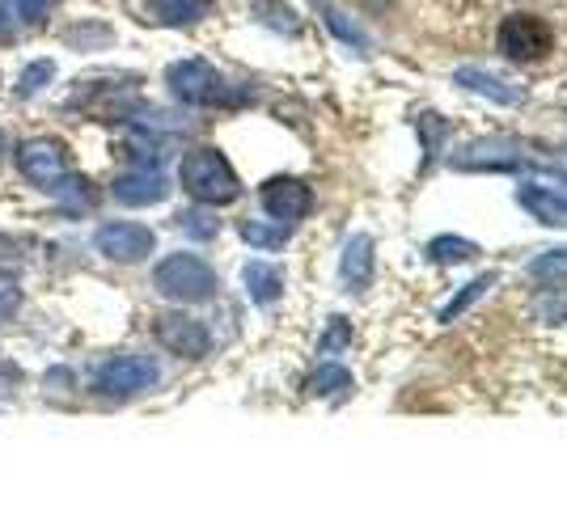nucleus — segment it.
<instances>
[{
	"instance_id": "obj_1",
	"label": "nucleus",
	"mask_w": 567,
	"mask_h": 507,
	"mask_svg": "<svg viewBox=\"0 0 567 507\" xmlns=\"http://www.w3.org/2000/svg\"><path fill=\"white\" fill-rule=\"evenodd\" d=\"M165 85L187 107H238L250 98V89H238L220 77L208 59H178L165 68Z\"/></svg>"
},
{
	"instance_id": "obj_2",
	"label": "nucleus",
	"mask_w": 567,
	"mask_h": 507,
	"mask_svg": "<svg viewBox=\"0 0 567 507\" xmlns=\"http://www.w3.org/2000/svg\"><path fill=\"white\" fill-rule=\"evenodd\" d=\"M178 178H183V190H187L190 199L195 203H208V208L233 203L242 195V183H238L233 165L217 148H190L187 157H183V165H178Z\"/></svg>"
},
{
	"instance_id": "obj_3",
	"label": "nucleus",
	"mask_w": 567,
	"mask_h": 507,
	"mask_svg": "<svg viewBox=\"0 0 567 507\" xmlns=\"http://www.w3.org/2000/svg\"><path fill=\"white\" fill-rule=\"evenodd\" d=\"M153 288L170 300H183V305H199V300H212L220 288L217 271L208 267L199 254H170L153 271Z\"/></svg>"
},
{
	"instance_id": "obj_4",
	"label": "nucleus",
	"mask_w": 567,
	"mask_h": 507,
	"mask_svg": "<svg viewBox=\"0 0 567 507\" xmlns=\"http://www.w3.org/2000/svg\"><path fill=\"white\" fill-rule=\"evenodd\" d=\"M550 47H555V34L534 13H513L500 22V52L516 64H538L550 55Z\"/></svg>"
},
{
	"instance_id": "obj_5",
	"label": "nucleus",
	"mask_w": 567,
	"mask_h": 507,
	"mask_svg": "<svg viewBox=\"0 0 567 507\" xmlns=\"http://www.w3.org/2000/svg\"><path fill=\"white\" fill-rule=\"evenodd\" d=\"M98 389L110 394V398H132V394H144L162 381V364L149 360V355H115L98 368Z\"/></svg>"
},
{
	"instance_id": "obj_6",
	"label": "nucleus",
	"mask_w": 567,
	"mask_h": 507,
	"mask_svg": "<svg viewBox=\"0 0 567 507\" xmlns=\"http://www.w3.org/2000/svg\"><path fill=\"white\" fill-rule=\"evenodd\" d=\"M94 245H98V254L110 258V263H140V258H149L153 254V229H144V224H132V220H110L102 224L98 233H94Z\"/></svg>"
},
{
	"instance_id": "obj_7",
	"label": "nucleus",
	"mask_w": 567,
	"mask_h": 507,
	"mask_svg": "<svg viewBox=\"0 0 567 507\" xmlns=\"http://www.w3.org/2000/svg\"><path fill=\"white\" fill-rule=\"evenodd\" d=\"M18 169H22L39 190H52L55 178L68 174V148H64L55 135L26 140V144L18 148Z\"/></svg>"
},
{
	"instance_id": "obj_8",
	"label": "nucleus",
	"mask_w": 567,
	"mask_h": 507,
	"mask_svg": "<svg viewBox=\"0 0 567 507\" xmlns=\"http://www.w3.org/2000/svg\"><path fill=\"white\" fill-rule=\"evenodd\" d=\"M157 339H162V348H170L183 360H204L212 351V330L199 318H187V313H165L157 321Z\"/></svg>"
},
{
	"instance_id": "obj_9",
	"label": "nucleus",
	"mask_w": 567,
	"mask_h": 507,
	"mask_svg": "<svg viewBox=\"0 0 567 507\" xmlns=\"http://www.w3.org/2000/svg\"><path fill=\"white\" fill-rule=\"evenodd\" d=\"M263 208H268L280 224H297L301 216L314 208V190L305 187L301 178H268L263 190H259Z\"/></svg>"
},
{
	"instance_id": "obj_10",
	"label": "nucleus",
	"mask_w": 567,
	"mask_h": 507,
	"mask_svg": "<svg viewBox=\"0 0 567 507\" xmlns=\"http://www.w3.org/2000/svg\"><path fill=\"white\" fill-rule=\"evenodd\" d=\"M110 195H115L123 208H149V203H162L165 195H170V183H165L162 169L135 165V169L119 174V178L110 183Z\"/></svg>"
},
{
	"instance_id": "obj_11",
	"label": "nucleus",
	"mask_w": 567,
	"mask_h": 507,
	"mask_svg": "<svg viewBox=\"0 0 567 507\" xmlns=\"http://www.w3.org/2000/svg\"><path fill=\"white\" fill-rule=\"evenodd\" d=\"M454 165L458 169H516L525 165V153L513 140H475L454 157Z\"/></svg>"
},
{
	"instance_id": "obj_12",
	"label": "nucleus",
	"mask_w": 567,
	"mask_h": 507,
	"mask_svg": "<svg viewBox=\"0 0 567 507\" xmlns=\"http://www.w3.org/2000/svg\"><path fill=\"white\" fill-rule=\"evenodd\" d=\"M516 203L534 216V220H542V224L567 229V195H564V190L525 183V187H516Z\"/></svg>"
},
{
	"instance_id": "obj_13",
	"label": "nucleus",
	"mask_w": 567,
	"mask_h": 507,
	"mask_svg": "<svg viewBox=\"0 0 567 507\" xmlns=\"http://www.w3.org/2000/svg\"><path fill=\"white\" fill-rule=\"evenodd\" d=\"M339 275L348 284V293H364L373 284V238L369 233H356L344 245V258H339Z\"/></svg>"
},
{
	"instance_id": "obj_14",
	"label": "nucleus",
	"mask_w": 567,
	"mask_h": 507,
	"mask_svg": "<svg viewBox=\"0 0 567 507\" xmlns=\"http://www.w3.org/2000/svg\"><path fill=\"white\" fill-rule=\"evenodd\" d=\"M242 284H246V296L268 309V305H275V300L284 296V271L263 263V258H254V263L242 267Z\"/></svg>"
},
{
	"instance_id": "obj_15",
	"label": "nucleus",
	"mask_w": 567,
	"mask_h": 507,
	"mask_svg": "<svg viewBox=\"0 0 567 507\" xmlns=\"http://www.w3.org/2000/svg\"><path fill=\"white\" fill-rule=\"evenodd\" d=\"M454 80H458L461 89L483 93V98L500 102V107H513V102H521V89H516V85L500 80L495 73H483V68H458V73H454Z\"/></svg>"
},
{
	"instance_id": "obj_16",
	"label": "nucleus",
	"mask_w": 567,
	"mask_h": 507,
	"mask_svg": "<svg viewBox=\"0 0 567 507\" xmlns=\"http://www.w3.org/2000/svg\"><path fill=\"white\" fill-rule=\"evenodd\" d=\"M144 13L157 26H195L199 18H208V0H149Z\"/></svg>"
},
{
	"instance_id": "obj_17",
	"label": "nucleus",
	"mask_w": 567,
	"mask_h": 507,
	"mask_svg": "<svg viewBox=\"0 0 567 507\" xmlns=\"http://www.w3.org/2000/svg\"><path fill=\"white\" fill-rule=\"evenodd\" d=\"M495 284H500V275H495V271H487V275H475L470 284H461L458 293H454L449 300H445V305H440V313H436V321H445V326H449V321H458L461 313H466V309H470L475 300H483V296L491 293Z\"/></svg>"
},
{
	"instance_id": "obj_18",
	"label": "nucleus",
	"mask_w": 567,
	"mask_h": 507,
	"mask_svg": "<svg viewBox=\"0 0 567 507\" xmlns=\"http://www.w3.org/2000/svg\"><path fill=\"white\" fill-rule=\"evenodd\" d=\"M47 195H55L68 212H85V208H94V187H89V178L73 174V169H68V174H59Z\"/></svg>"
},
{
	"instance_id": "obj_19",
	"label": "nucleus",
	"mask_w": 567,
	"mask_h": 507,
	"mask_svg": "<svg viewBox=\"0 0 567 507\" xmlns=\"http://www.w3.org/2000/svg\"><path fill=\"white\" fill-rule=\"evenodd\" d=\"M428 258H433L436 267H458V263L479 258V245L466 238H454V233H445V238L428 241Z\"/></svg>"
},
{
	"instance_id": "obj_20",
	"label": "nucleus",
	"mask_w": 567,
	"mask_h": 507,
	"mask_svg": "<svg viewBox=\"0 0 567 507\" xmlns=\"http://www.w3.org/2000/svg\"><path fill=\"white\" fill-rule=\"evenodd\" d=\"M351 389H356V376L344 364H323L318 373L309 376V394H318V398H344Z\"/></svg>"
},
{
	"instance_id": "obj_21",
	"label": "nucleus",
	"mask_w": 567,
	"mask_h": 507,
	"mask_svg": "<svg viewBox=\"0 0 567 507\" xmlns=\"http://www.w3.org/2000/svg\"><path fill=\"white\" fill-rule=\"evenodd\" d=\"M110 38H115V30L102 26V22H77V26L64 30V43L73 52H102Z\"/></svg>"
},
{
	"instance_id": "obj_22",
	"label": "nucleus",
	"mask_w": 567,
	"mask_h": 507,
	"mask_svg": "<svg viewBox=\"0 0 567 507\" xmlns=\"http://www.w3.org/2000/svg\"><path fill=\"white\" fill-rule=\"evenodd\" d=\"M242 238L259 250H280L284 241L293 238V224H263V220H242Z\"/></svg>"
},
{
	"instance_id": "obj_23",
	"label": "nucleus",
	"mask_w": 567,
	"mask_h": 507,
	"mask_svg": "<svg viewBox=\"0 0 567 507\" xmlns=\"http://www.w3.org/2000/svg\"><path fill=\"white\" fill-rule=\"evenodd\" d=\"M318 9H323V22H326V26L335 30V34H339V38H344L348 47H360V52L369 47V34L356 26V22H348V13H339V9H335V4H326V0L318 4Z\"/></svg>"
},
{
	"instance_id": "obj_24",
	"label": "nucleus",
	"mask_w": 567,
	"mask_h": 507,
	"mask_svg": "<svg viewBox=\"0 0 567 507\" xmlns=\"http://www.w3.org/2000/svg\"><path fill=\"white\" fill-rule=\"evenodd\" d=\"M55 77V59H34L26 64V73L18 77V98H34V93H43Z\"/></svg>"
},
{
	"instance_id": "obj_25",
	"label": "nucleus",
	"mask_w": 567,
	"mask_h": 507,
	"mask_svg": "<svg viewBox=\"0 0 567 507\" xmlns=\"http://www.w3.org/2000/svg\"><path fill=\"white\" fill-rule=\"evenodd\" d=\"M534 313L546 326H567V288H546V293L534 300Z\"/></svg>"
},
{
	"instance_id": "obj_26",
	"label": "nucleus",
	"mask_w": 567,
	"mask_h": 507,
	"mask_svg": "<svg viewBox=\"0 0 567 507\" xmlns=\"http://www.w3.org/2000/svg\"><path fill=\"white\" fill-rule=\"evenodd\" d=\"M178 229H183V233H190V238L208 241V238H217V233H220V220H217V216H208V212H183V216H178Z\"/></svg>"
},
{
	"instance_id": "obj_27",
	"label": "nucleus",
	"mask_w": 567,
	"mask_h": 507,
	"mask_svg": "<svg viewBox=\"0 0 567 507\" xmlns=\"http://www.w3.org/2000/svg\"><path fill=\"white\" fill-rule=\"evenodd\" d=\"M530 275H534V279H559V275H567V250H546V254H538V258L530 263Z\"/></svg>"
},
{
	"instance_id": "obj_28",
	"label": "nucleus",
	"mask_w": 567,
	"mask_h": 507,
	"mask_svg": "<svg viewBox=\"0 0 567 507\" xmlns=\"http://www.w3.org/2000/svg\"><path fill=\"white\" fill-rule=\"evenodd\" d=\"M344 348H351V321L348 318H330V326H326L318 351H323V355H335V351H344Z\"/></svg>"
},
{
	"instance_id": "obj_29",
	"label": "nucleus",
	"mask_w": 567,
	"mask_h": 507,
	"mask_svg": "<svg viewBox=\"0 0 567 507\" xmlns=\"http://www.w3.org/2000/svg\"><path fill=\"white\" fill-rule=\"evenodd\" d=\"M415 123H419V132H424L428 161H436V153H440V140H445V132H449V123H445V119H436V114H419Z\"/></svg>"
},
{
	"instance_id": "obj_30",
	"label": "nucleus",
	"mask_w": 567,
	"mask_h": 507,
	"mask_svg": "<svg viewBox=\"0 0 567 507\" xmlns=\"http://www.w3.org/2000/svg\"><path fill=\"white\" fill-rule=\"evenodd\" d=\"M22 309V288L13 275H0V318H13Z\"/></svg>"
},
{
	"instance_id": "obj_31",
	"label": "nucleus",
	"mask_w": 567,
	"mask_h": 507,
	"mask_svg": "<svg viewBox=\"0 0 567 507\" xmlns=\"http://www.w3.org/2000/svg\"><path fill=\"white\" fill-rule=\"evenodd\" d=\"M47 9H52V0H22V18H26V22H43Z\"/></svg>"
},
{
	"instance_id": "obj_32",
	"label": "nucleus",
	"mask_w": 567,
	"mask_h": 507,
	"mask_svg": "<svg viewBox=\"0 0 567 507\" xmlns=\"http://www.w3.org/2000/svg\"><path fill=\"white\" fill-rule=\"evenodd\" d=\"M0 38H9V26H4V13H0Z\"/></svg>"
},
{
	"instance_id": "obj_33",
	"label": "nucleus",
	"mask_w": 567,
	"mask_h": 507,
	"mask_svg": "<svg viewBox=\"0 0 567 507\" xmlns=\"http://www.w3.org/2000/svg\"><path fill=\"white\" fill-rule=\"evenodd\" d=\"M0 148H4V135H0ZM0 157H4V153H0Z\"/></svg>"
}]
</instances>
